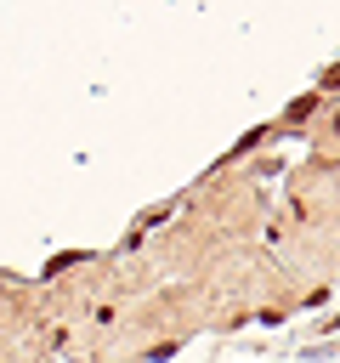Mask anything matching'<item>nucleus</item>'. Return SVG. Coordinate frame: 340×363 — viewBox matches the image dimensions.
I'll use <instances>...</instances> for the list:
<instances>
[]
</instances>
